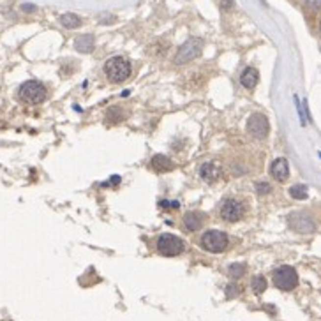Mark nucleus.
<instances>
[{
    "mask_svg": "<svg viewBox=\"0 0 321 321\" xmlns=\"http://www.w3.org/2000/svg\"><path fill=\"white\" fill-rule=\"evenodd\" d=\"M251 288L256 295H261V293L267 290V279H265L263 275H256L251 281Z\"/></svg>",
    "mask_w": 321,
    "mask_h": 321,
    "instance_id": "obj_17",
    "label": "nucleus"
},
{
    "mask_svg": "<svg viewBox=\"0 0 321 321\" xmlns=\"http://www.w3.org/2000/svg\"><path fill=\"white\" fill-rule=\"evenodd\" d=\"M237 293H238L237 286H229V288H228V295H229V296H235Z\"/></svg>",
    "mask_w": 321,
    "mask_h": 321,
    "instance_id": "obj_24",
    "label": "nucleus"
},
{
    "mask_svg": "<svg viewBox=\"0 0 321 321\" xmlns=\"http://www.w3.org/2000/svg\"><path fill=\"white\" fill-rule=\"evenodd\" d=\"M104 73L113 83H122L131 76V64L123 57H111L104 64Z\"/></svg>",
    "mask_w": 321,
    "mask_h": 321,
    "instance_id": "obj_1",
    "label": "nucleus"
},
{
    "mask_svg": "<svg viewBox=\"0 0 321 321\" xmlns=\"http://www.w3.org/2000/svg\"><path fill=\"white\" fill-rule=\"evenodd\" d=\"M244 208L242 201H238V199H226L222 203V207H221V217L228 222H237L244 217Z\"/></svg>",
    "mask_w": 321,
    "mask_h": 321,
    "instance_id": "obj_8",
    "label": "nucleus"
},
{
    "mask_svg": "<svg viewBox=\"0 0 321 321\" xmlns=\"http://www.w3.org/2000/svg\"><path fill=\"white\" fill-rule=\"evenodd\" d=\"M22 9H23V11H26V13H32V11H35V5H32V4H23Z\"/></svg>",
    "mask_w": 321,
    "mask_h": 321,
    "instance_id": "obj_23",
    "label": "nucleus"
},
{
    "mask_svg": "<svg viewBox=\"0 0 321 321\" xmlns=\"http://www.w3.org/2000/svg\"><path fill=\"white\" fill-rule=\"evenodd\" d=\"M161 205H163V207H168V208H172V207L176 208V207H178V203H176V201H163Z\"/></svg>",
    "mask_w": 321,
    "mask_h": 321,
    "instance_id": "obj_22",
    "label": "nucleus"
},
{
    "mask_svg": "<svg viewBox=\"0 0 321 321\" xmlns=\"http://www.w3.org/2000/svg\"><path fill=\"white\" fill-rule=\"evenodd\" d=\"M201 48H203L201 39H196V37L189 39L187 43H184L180 46V49H178V53H176L175 57V64L182 66V64H187V62L194 60L201 53Z\"/></svg>",
    "mask_w": 321,
    "mask_h": 321,
    "instance_id": "obj_5",
    "label": "nucleus"
},
{
    "mask_svg": "<svg viewBox=\"0 0 321 321\" xmlns=\"http://www.w3.org/2000/svg\"><path fill=\"white\" fill-rule=\"evenodd\" d=\"M60 23L66 26V28H78V26L81 25V20H79L76 14L66 13V14H62V16H60Z\"/></svg>",
    "mask_w": 321,
    "mask_h": 321,
    "instance_id": "obj_16",
    "label": "nucleus"
},
{
    "mask_svg": "<svg viewBox=\"0 0 321 321\" xmlns=\"http://www.w3.org/2000/svg\"><path fill=\"white\" fill-rule=\"evenodd\" d=\"M273 284L282 291L295 290L296 284H298V273L290 265H282L273 272Z\"/></svg>",
    "mask_w": 321,
    "mask_h": 321,
    "instance_id": "obj_4",
    "label": "nucleus"
},
{
    "mask_svg": "<svg viewBox=\"0 0 321 321\" xmlns=\"http://www.w3.org/2000/svg\"><path fill=\"white\" fill-rule=\"evenodd\" d=\"M94 46H96V41H94V35L90 34L79 35L78 39L74 41V48L79 53H90L94 49Z\"/></svg>",
    "mask_w": 321,
    "mask_h": 321,
    "instance_id": "obj_13",
    "label": "nucleus"
},
{
    "mask_svg": "<svg viewBox=\"0 0 321 321\" xmlns=\"http://www.w3.org/2000/svg\"><path fill=\"white\" fill-rule=\"evenodd\" d=\"M20 99L28 102V104H41L46 99V87L35 79L25 81L20 87Z\"/></svg>",
    "mask_w": 321,
    "mask_h": 321,
    "instance_id": "obj_2",
    "label": "nucleus"
},
{
    "mask_svg": "<svg viewBox=\"0 0 321 321\" xmlns=\"http://www.w3.org/2000/svg\"><path fill=\"white\" fill-rule=\"evenodd\" d=\"M229 240H228V235L224 231H219V229H208L205 231L201 237V247L205 251L208 252H222L226 251V247H228Z\"/></svg>",
    "mask_w": 321,
    "mask_h": 321,
    "instance_id": "obj_3",
    "label": "nucleus"
},
{
    "mask_svg": "<svg viewBox=\"0 0 321 321\" xmlns=\"http://www.w3.org/2000/svg\"><path fill=\"white\" fill-rule=\"evenodd\" d=\"M258 79H260V73H258L254 67H247L242 73V76H240V83L251 90V88H254L256 85H258Z\"/></svg>",
    "mask_w": 321,
    "mask_h": 321,
    "instance_id": "obj_12",
    "label": "nucleus"
},
{
    "mask_svg": "<svg viewBox=\"0 0 321 321\" xmlns=\"http://www.w3.org/2000/svg\"><path fill=\"white\" fill-rule=\"evenodd\" d=\"M305 5H307L309 9L318 11V9H321V0H305Z\"/></svg>",
    "mask_w": 321,
    "mask_h": 321,
    "instance_id": "obj_21",
    "label": "nucleus"
},
{
    "mask_svg": "<svg viewBox=\"0 0 321 321\" xmlns=\"http://www.w3.org/2000/svg\"><path fill=\"white\" fill-rule=\"evenodd\" d=\"M270 173L277 182H286L288 176H290V166H288L286 159H275L270 166Z\"/></svg>",
    "mask_w": 321,
    "mask_h": 321,
    "instance_id": "obj_10",
    "label": "nucleus"
},
{
    "mask_svg": "<svg viewBox=\"0 0 321 321\" xmlns=\"http://www.w3.org/2000/svg\"><path fill=\"white\" fill-rule=\"evenodd\" d=\"M247 131L251 132L254 138H258V140H263V138H267V134L270 131L269 119L261 113H252L249 117V122H247Z\"/></svg>",
    "mask_w": 321,
    "mask_h": 321,
    "instance_id": "obj_7",
    "label": "nucleus"
},
{
    "mask_svg": "<svg viewBox=\"0 0 321 321\" xmlns=\"http://www.w3.org/2000/svg\"><path fill=\"white\" fill-rule=\"evenodd\" d=\"M320 32H321V23H320Z\"/></svg>",
    "mask_w": 321,
    "mask_h": 321,
    "instance_id": "obj_25",
    "label": "nucleus"
},
{
    "mask_svg": "<svg viewBox=\"0 0 321 321\" xmlns=\"http://www.w3.org/2000/svg\"><path fill=\"white\" fill-rule=\"evenodd\" d=\"M157 251L163 256H178L184 251V242L175 235H161L157 240Z\"/></svg>",
    "mask_w": 321,
    "mask_h": 321,
    "instance_id": "obj_6",
    "label": "nucleus"
},
{
    "mask_svg": "<svg viewBox=\"0 0 321 321\" xmlns=\"http://www.w3.org/2000/svg\"><path fill=\"white\" fill-rule=\"evenodd\" d=\"M152 166H154V170L159 173H168L175 168L173 166V161L170 157H166V155H154V159H152Z\"/></svg>",
    "mask_w": 321,
    "mask_h": 321,
    "instance_id": "obj_14",
    "label": "nucleus"
},
{
    "mask_svg": "<svg viewBox=\"0 0 321 321\" xmlns=\"http://www.w3.org/2000/svg\"><path fill=\"white\" fill-rule=\"evenodd\" d=\"M256 193H258V194L270 193V185L267 184V182H258V184H256Z\"/></svg>",
    "mask_w": 321,
    "mask_h": 321,
    "instance_id": "obj_20",
    "label": "nucleus"
},
{
    "mask_svg": "<svg viewBox=\"0 0 321 321\" xmlns=\"http://www.w3.org/2000/svg\"><path fill=\"white\" fill-rule=\"evenodd\" d=\"M221 175V168L217 166L216 163H205L199 170V176H201L203 180L207 182V184H212V182H216Z\"/></svg>",
    "mask_w": 321,
    "mask_h": 321,
    "instance_id": "obj_11",
    "label": "nucleus"
},
{
    "mask_svg": "<svg viewBox=\"0 0 321 321\" xmlns=\"http://www.w3.org/2000/svg\"><path fill=\"white\" fill-rule=\"evenodd\" d=\"M228 272H229V275H231V277H233V279L242 277L244 272H246V265H242V263H233V265H229Z\"/></svg>",
    "mask_w": 321,
    "mask_h": 321,
    "instance_id": "obj_19",
    "label": "nucleus"
},
{
    "mask_svg": "<svg viewBox=\"0 0 321 321\" xmlns=\"http://www.w3.org/2000/svg\"><path fill=\"white\" fill-rule=\"evenodd\" d=\"M184 224L189 231H196V229L201 228L203 216H199V214H187V216L184 217Z\"/></svg>",
    "mask_w": 321,
    "mask_h": 321,
    "instance_id": "obj_15",
    "label": "nucleus"
},
{
    "mask_svg": "<svg viewBox=\"0 0 321 321\" xmlns=\"http://www.w3.org/2000/svg\"><path fill=\"white\" fill-rule=\"evenodd\" d=\"M290 224L293 229H296L298 233H313L314 231V224L313 221L305 216H300V214H293L290 217Z\"/></svg>",
    "mask_w": 321,
    "mask_h": 321,
    "instance_id": "obj_9",
    "label": "nucleus"
},
{
    "mask_svg": "<svg viewBox=\"0 0 321 321\" xmlns=\"http://www.w3.org/2000/svg\"><path fill=\"white\" fill-rule=\"evenodd\" d=\"M290 194L291 198L295 199H305L307 198V187L305 185H293L290 189Z\"/></svg>",
    "mask_w": 321,
    "mask_h": 321,
    "instance_id": "obj_18",
    "label": "nucleus"
}]
</instances>
